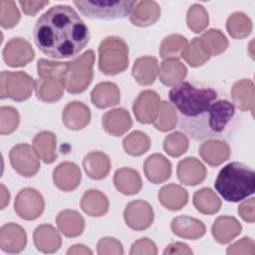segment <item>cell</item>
<instances>
[{
    "label": "cell",
    "instance_id": "cb8c5ba5",
    "mask_svg": "<svg viewBox=\"0 0 255 255\" xmlns=\"http://www.w3.org/2000/svg\"><path fill=\"white\" fill-rule=\"evenodd\" d=\"M66 89L64 80L39 78L35 81V93L38 100L44 103H55L62 99Z\"/></svg>",
    "mask_w": 255,
    "mask_h": 255
},
{
    "label": "cell",
    "instance_id": "3957f363",
    "mask_svg": "<svg viewBox=\"0 0 255 255\" xmlns=\"http://www.w3.org/2000/svg\"><path fill=\"white\" fill-rule=\"evenodd\" d=\"M214 187L224 200L239 202L254 193L255 172L242 162H230L220 169Z\"/></svg>",
    "mask_w": 255,
    "mask_h": 255
},
{
    "label": "cell",
    "instance_id": "1f68e13d",
    "mask_svg": "<svg viewBox=\"0 0 255 255\" xmlns=\"http://www.w3.org/2000/svg\"><path fill=\"white\" fill-rule=\"evenodd\" d=\"M158 200L166 209L176 211L185 206L188 201V193L182 186L170 183L159 189Z\"/></svg>",
    "mask_w": 255,
    "mask_h": 255
},
{
    "label": "cell",
    "instance_id": "e0dca14e",
    "mask_svg": "<svg viewBox=\"0 0 255 255\" xmlns=\"http://www.w3.org/2000/svg\"><path fill=\"white\" fill-rule=\"evenodd\" d=\"M62 120L67 128L71 130H80L90 124L91 112L82 102L73 101L64 108Z\"/></svg>",
    "mask_w": 255,
    "mask_h": 255
},
{
    "label": "cell",
    "instance_id": "7bdbcfd3",
    "mask_svg": "<svg viewBox=\"0 0 255 255\" xmlns=\"http://www.w3.org/2000/svg\"><path fill=\"white\" fill-rule=\"evenodd\" d=\"M186 23L188 28L194 33L202 32L209 23V17L206 9L201 4H193L189 7L186 14Z\"/></svg>",
    "mask_w": 255,
    "mask_h": 255
},
{
    "label": "cell",
    "instance_id": "bcb514c9",
    "mask_svg": "<svg viewBox=\"0 0 255 255\" xmlns=\"http://www.w3.org/2000/svg\"><path fill=\"white\" fill-rule=\"evenodd\" d=\"M20 117L16 109L12 107H1L0 109V133L10 134L19 126Z\"/></svg>",
    "mask_w": 255,
    "mask_h": 255
},
{
    "label": "cell",
    "instance_id": "52a82bcc",
    "mask_svg": "<svg viewBox=\"0 0 255 255\" xmlns=\"http://www.w3.org/2000/svg\"><path fill=\"white\" fill-rule=\"evenodd\" d=\"M35 89V81L25 72L3 71L0 75L1 99H11L16 102L28 100Z\"/></svg>",
    "mask_w": 255,
    "mask_h": 255
},
{
    "label": "cell",
    "instance_id": "8d00e7d4",
    "mask_svg": "<svg viewBox=\"0 0 255 255\" xmlns=\"http://www.w3.org/2000/svg\"><path fill=\"white\" fill-rule=\"evenodd\" d=\"M226 29L233 39H244L252 32V21L243 12H234L226 21Z\"/></svg>",
    "mask_w": 255,
    "mask_h": 255
},
{
    "label": "cell",
    "instance_id": "ba28073f",
    "mask_svg": "<svg viewBox=\"0 0 255 255\" xmlns=\"http://www.w3.org/2000/svg\"><path fill=\"white\" fill-rule=\"evenodd\" d=\"M9 158L14 170L22 176L32 177L40 169V157L34 147L27 143L13 146L9 152Z\"/></svg>",
    "mask_w": 255,
    "mask_h": 255
},
{
    "label": "cell",
    "instance_id": "f5cc1de1",
    "mask_svg": "<svg viewBox=\"0 0 255 255\" xmlns=\"http://www.w3.org/2000/svg\"><path fill=\"white\" fill-rule=\"evenodd\" d=\"M192 250L188 247V245H186L185 243L182 242H174V243H170L169 245H167L163 251V254H186V255H190L192 254Z\"/></svg>",
    "mask_w": 255,
    "mask_h": 255
},
{
    "label": "cell",
    "instance_id": "f35d334b",
    "mask_svg": "<svg viewBox=\"0 0 255 255\" xmlns=\"http://www.w3.org/2000/svg\"><path fill=\"white\" fill-rule=\"evenodd\" d=\"M125 151L131 156H139L150 147V138L140 130H134L128 134L123 140Z\"/></svg>",
    "mask_w": 255,
    "mask_h": 255
},
{
    "label": "cell",
    "instance_id": "5bb4252c",
    "mask_svg": "<svg viewBox=\"0 0 255 255\" xmlns=\"http://www.w3.org/2000/svg\"><path fill=\"white\" fill-rule=\"evenodd\" d=\"M176 174L181 183L188 186H194L205 180L207 170L203 163L197 158L186 157L178 162Z\"/></svg>",
    "mask_w": 255,
    "mask_h": 255
},
{
    "label": "cell",
    "instance_id": "9a60e30c",
    "mask_svg": "<svg viewBox=\"0 0 255 255\" xmlns=\"http://www.w3.org/2000/svg\"><path fill=\"white\" fill-rule=\"evenodd\" d=\"M80 167L71 161L60 163L53 171L54 184L62 191L69 192L76 189L81 183Z\"/></svg>",
    "mask_w": 255,
    "mask_h": 255
},
{
    "label": "cell",
    "instance_id": "5b68a950",
    "mask_svg": "<svg viewBox=\"0 0 255 255\" xmlns=\"http://www.w3.org/2000/svg\"><path fill=\"white\" fill-rule=\"evenodd\" d=\"M80 13L90 19L117 20L130 15L137 4L135 0H87L73 1Z\"/></svg>",
    "mask_w": 255,
    "mask_h": 255
},
{
    "label": "cell",
    "instance_id": "d6986e66",
    "mask_svg": "<svg viewBox=\"0 0 255 255\" xmlns=\"http://www.w3.org/2000/svg\"><path fill=\"white\" fill-rule=\"evenodd\" d=\"M230 154V146L221 139H207L199 146V155L210 166L222 164L229 159Z\"/></svg>",
    "mask_w": 255,
    "mask_h": 255
},
{
    "label": "cell",
    "instance_id": "816d5d0a",
    "mask_svg": "<svg viewBox=\"0 0 255 255\" xmlns=\"http://www.w3.org/2000/svg\"><path fill=\"white\" fill-rule=\"evenodd\" d=\"M49 4V1H19L24 14L28 16H35L41 9Z\"/></svg>",
    "mask_w": 255,
    "mask_h": 255
},
{
    "label": "cell",
    "instance_id": "7dc6e473",
    "mask_svg": "<svg viewBox=\"0 0 255 255\" xmlns=\"http://www.w3.org/2000/svg\"><path fill=\"white\" fill-rule=\"evenodd\" d=\"M97 252L100 255H122L124 254L123 244L116 238L104 237L97 245Z\"/></svg>",
    "mask_w": 255,
    "mask_h": 255
},
{
    "label": "cell",
    "instance_id": "7a4b0ae2",
    "mask_svg": "<svg viewBox=\"0 0 255 255\" xmlns=\"http://www.w3.org/2000/svg\"><path fill=\"white\" fill-rule=\"evenodd\" d=\"M34 40L43 54L53 59H67L77 56L88 45L90 32L75 9L56 5L37 20Z\"/></svg>",
    "mask_w": 255,
    "mask_h": 255
},
{
    "label": "cell",
    "instance_id": "11a10c76",
    "mask_svg": "<svg viewBox=\"0 0 255 255\" xmlns=\"http://www.w3.org/2000/svg\"><path fill=\"white\" fill-rule=\"evenodd\" d=\"M10 201V193L4 184H1V209H4Z\"/></svg>",
    "mask_w": 255,
    "mask_h": 255
},
{
    "label": "cell",
    "instance_id": "83f0119b",
    "mask_svg": "<svg viewBox=\"0 0 255 255\" xmlns=\"http://www.w3.org/2000/svg\"><path fill=\"white\" fill-rule=\"evenodd\" d=\"M132 77L141 86H150L158 74V62L155 57L143 56L137 58L132 66Z\"/></svg>",
    "mask_w": 255,
    "mask_h": 255
},
{
    "label": "cell",
    "instance_id": "f546056e",
    "mask_svg": "<svg viewBox=\"0 0 255 255\" xmlns=\"http://www.w3.org/2000/svg\"><path fill=\"white\" fill-rule=\"evenodd\" d=\"M59 231L66 237H78L85 229V219L76 210L65 209L56 217Z\"/></svg>",
    "mask_w": 255,
    "mask_h": 255
},
{
    "label": "cell",
    "instance_id": "30bf717a",
    "mask_svg": "<svg viewBox=\"0 0 255 255\" xmlns=\"http://www.w3.org/2000/svg\"><path fill=\"white\" fill-rule=\"evenodd\" d=\"M124 219L130 229L135 231L145 230L153 222V209L150 204L144 200H133L126 206Z\"/></svg>",
    "mask_w": 255,
    "mask_h": 255
},
{
    "label": "cell",
    "instance_id": "b9f144b4",
    "mask_svg": "<svg viewBox=\"0 0 255 255\" xmlns=\"http://www.w3.org/2000/svg\"><path fill=\"white\" fill-rule=\"evenodd\" d=\"M68 66V62H54L40 59L37 62V71L39 78H53L65 81Z\"/></svg>",
    "mask_w": 255,
    "mask_h": 255
},
{
    "label": "cell",
    "instance_id": "8fae6325",
    "mask_svg": "<svg viewBox=\"0 0 255 255\" xmlns=\"http://www.w3.org/2000/svg\"><path fill=\"white\" fill-rule=\"evenodd\" d=\"M34 57L35 53L30 43L20 37L9 40L3 49L4 62L13 68L26 66Z\"/></svg>",
    "mask_w": 255,
    "mask_h": 255
},
{
    "label": "cell",
    "instance_id": "c3c4849f",
    "mask_svg": "<svg viewBox=\"0 0 255 255\" xmlns=\"http://www.w3.org/2000/svg\"><path fill=\"white\" fill-rule=\"evenodd\" d=\"M226 253L228 255H238V254H250L255 253V243L250 237H243L239 241L229 245L227 247Z\"/></svg>",
    "mask_w": 255,
    "mask_h": 255
},
{
    "label": "cell",
    "instance_id": "d4e9b609",
    "mask_svg": "<svg viewBox=\"0 0 255 255\" xmlns=\"http://www.w3.org/2000/svg\"><path fill=\"white\" fill-rule=\"evenodd\" d=\"M91 101L99 109L117 106L121 101L120 89L112 82L99 83L91 92Z\"/></svg>",
    "mask_w": 255,
    "mask_h": 255
},
{
    "label": "cell",
    "instance_id": "6da1fadb",
    "mask_svg": "<svg viewBox=\"0 0 255 255\" xmlns=\"http://www.w3.org/2000/svg\"><path fill=\"white\" fill-rule=\"evenodd\" d=\"M180 129L194 140L228 139L237 126L236 108L211 87L181 82L168 92Z\"/></svg>",
    "mask_w": 255,
    "mask_h": 255
},
{
    "label": "cell",
    "instance_id": "f907efd6",
    "mask_svg": "<svg viewBox=\"0 0 255 255\" xmlns=\"http://www.w3.org/2000/svg\"><path fill=\"white\" fill-rule=\"evenodd\" d=\"M255 198L251 197L245 201H243L241 204L238 206V214L240 217L248 222V223H253L255 221Z\"/></svg>",
    "mask_w": 255,
    "mask_h": 255
},
{
    "label": "cell",
    "instance_id": "7402d4cb",
    "mask_svg": "<svg viewBox=\"0 0 255 255\" xmlns=\"http://www.w3.org/2000/svg\"><path fill=\"white\" fill-rule=\"evenodd\" d=\"M33 240L35 247L43 253H54L59 250L62 244L59 232L50 224H42L36 227Z\"/></svg>",
    "mask_w": 255,
    "mask_h": 255
},
{
    "label": "cell",
    "instance_id": "484cf974",
    "mask_svg": "<svg viewBox=\"0 0 255 255\" xmlns=\"http://www.w3.org/2000/svg\"><path fill=\"white\" fill-rule=\"evenodd\" d=\"M83 167L90 178L101 180L107 177L111 170V159L102 151H92L84 157Z\"/></svg>",
    "mask_w": 255,
    "mask_h": 255
},
{
    "label": "cell",
    "instance_id": "d6a6232c",
    "mask_svg": "<svg viewBox=\"0 0 255 255\" xmlns=\"http://www.w3.org/2000/svg\"><path fill=\"white\" fill-rule=\"evenodd\" d=\"M109 205L108 197L97 189L87 190L81 199V208L92 217L105 215L109 210Z\"/></svg>",
    "mask_w": 255,
    "mask_h": 255
},
{
    "label": "cell",
    "instance_id": "60d3db41",
    "mask_svg": "<svg viewBox=\"0 0 255 255\" xmlns=\"http://www.w3.org/2000/svg\"><path fill=\"white\" fill-rule=\"evenodd\" d=\"M181 58H183L190 67L196 68L204 65L210 59V56L204 50L200 39L195 37L187 44Z\"/></svg>",
    "mask_w": 255,
    "mask_h": 255
},
{
    "label": "cell",
    "instance_id": "836d02e7",
    "mask_svg": "<svg viewBox=\"0 0 255 255\" xmlns=\"http://www.w3.org/2000/svg\"><path fill=\"white\" fill-rule=\"evenodd\" d=\"M33 147L45 163H53L57 158V137L48 130L37 133L33 139Z\"/></svg>",
    "mask_w": 255,
    "mask_h": 255
},
{
    "label": "cell",
    "instance_id": "681fc988",
    "mask_svg": "<svg viewBox=\"0 0 255 255\" xmlns=\"http://www.w3.org/2000/svg\"><path fill=\"white\" fill-rule=\"evenodd\" d=\"M130 255H155L157 254V248L153 241L148 238H140L132 243L130 251Z\"/></svg>",
    "mask_w": 255,
    "mask_h": 255
},
{
    "label": "cell",
    "instance_id": "db71d44e",
    "mask_svg": "<svg viewBox=\"0 0 255 255\" xmlns=\"http://www.w3.org/2000/svg\"><path fill=\"white\" fill-rule=\"evenodd\" d=\"M68 255H72V254H93V252L86 247L85 245L82 244H76L73 245L68 251H67Z\"/></svg>",
    "mask_w": 255,
    "mask_h": 255
},
{
    "label": "cell",
    "instance_id": "44dd1931",
    "mask_svg": "<svg viewBox=\"0 0 255 255\" xmlns=\"http://www.w3.org/2000/svg\"><path fill=\"white\" fill-rule=\"evenodd\" d=\"M232 103L241 112H254V84L249 79L237 81L231 88Z\"/></svg>",
    "mask_w": 255,
    "mask_h": 255
},
{
    "label": "cell",
    "instance_id": "ee69618b",
    "mask_svg": "<svg viewBox=\"0 0 255 255\" xmlns=\"http://www.w3.org/2000/svg\"><path fill=\"white\" fill-rule=\"evenodd\" d=\"M188 137L180 131L171 132L170 134L166 135L163 140L164 151L172 157H178L185 153L188 149Z\"/></svg>",
    "mask_w": 255,
    "mask_h": 255
},
{
    "label": "cell",
    "instance_id": "4316f807",
    "mask_svg": "<svg viewBox=\"0 0 255 255\" xmlns=\"http://www.w3.org/2000/svg\"><path fill=\"white\" fill-rule=\"evenodd\" d=\"M160 17V6L155 1L137 2L132 9L129 21L138 27H147L153 25Z\"/></svg>",
    "mask_w": 255,
    "mask_h": 255
},
{
    "label": "cell",
    "instance_id": "8992f818",
    "mask_svg": "<svg viewBox=\"0 0 255 255\" xmlns=\"http://www.w3.org/2000/svg\"><path fill=\"white\" fill-rule=\"evenodd\" d=\"M68 63L66 90L70 94H81L88 89L93 81L95 53L93 50H88Z\"/></svg>",
    "mask_w": 255,
    "mask_h": 255
},
{
    "label": "cell",
    "instance_id": "74e56055",
    "mask_svg": "<svg viewBox=\"0 0 255 255\" xmlns=\"http://www.w3.org/2000/svg\"><path fill=\"white\" fill-rule=\"evenodd\" d=\"M188 42L180 34H170L166 36L159 46V56L162 59H178L187 46Z\"/></svg>",
    "mask_w": 255,
    "mask_h": 255
},
{
    "label": "cell",
    "instance_id": "9c48e42d",
    "mask_svg": "<svg viewBox=\"0 0 255 255\" xmlns=\"http://www.w3.org/2000/svg\"><path fill=\"white\" fill-rule=\"evenodd\" d=\"M45 208V202L42 194L32 188L21 189L14 202L15 212L24 220H34L41 216Z\"/></svg>",
    "mask_w": 255,
    "mask_h": 255
},
{
    "label": "cell",
    "instance_id": "7c38bea8",
    "mask_svg": "<svg viewBox=\"0 0 255 255\" xmlns=\"http://www.w3.org/2000/svg\"><path fill=\"white\" fill-rule=\"evenodd\" d=\"M160 98L156 92L152 90L141 92L132 105V111L136 121L143 125L153 123L157 116Z\"/></svg>",
    "mask_w": 255,
    "mask_h": 255
},
{
    "label": "cell",
    "instance_id": "e575fe53",
    "mask_svg": "<svg viewBox=\"0 0 255 255\" xmlns=\"http://www.w3.org/2000/svg\"><path fill=\"white\" fill-rule=\"evenodd\" d=\"M193 205L200 213L211 215L219 211L221 200L211 188L204 187L193 194Z\"/></svg>",
    "mask_w": 255,
    "mask_h": 255
},
{
    "label": "cell",
    "instance_id": "ac0fdd59",
    "mask_svg": "<svg viewBox=\"0 0 255 255\" xmlns=\"http://www.w3.org/2000/svg\"><path fill=\"white\" fill-rule=\"evenodd\" d=\"M171 170L170 161L161 153L149 155L143 163V171L146 178L154 184L165 182L170 177Z\"/></svg>",
    "mask_w": 255,
    "mask_h": 255
},
{
    "label": "cell",
    "instance_id": "d590c367",
    "mask_svg": "<svg viewBox=\"0 0 255 255\" xmlns=\"http://www.w3.org/2000/svg\"><path fill=\"white\" fill-rule=\"evenodd\" d=\"M200 41L206 53L211 56H218L228 48V40L218 29H209L200 36Z\"/></svg>",
    "mask_w": 255,
    "mask_h": 255
},
{
    "label": "cell",
    "instance_id": "277c9868",
    "mask_svg": "<svg viewBox=\"0 0 255 255\" xmlns=\"http://www.w3.org/2000/svg\"><path fill=\"white\" fill-rule=\"evenodd\" d=\"M99 69L108 76L126 71L128 66V47L120 37L108 36L99 46Z\"/></svg>",
    "mask_w": 255,
    "mask_h": 255
},
{
    "label": "cell",
    "instance_id": "f1b7e54d",
    "mask_svg": "<svg viewBox=\"0 0 255 255\" xmlns=\"http://www.w3.org/2000/svg\"><path fill=\"white\" fill-rule=\"evenodd\" d=\"M114 184L125 195H133L140 191L142 181L139 173L130 167H122L115 172Z\"/></svg>",
    "mask_w": 255,
    "mask_h": 255
},
{
    "label": "cell",
    "instance_id": "4dcf8cb0",
    "mask_svg": "<svg viewBox=\"0 0 255 255\" xmlns=\"http://www.w3.org/2000/svg\"><path fill=\"white\" fill-rule=\"evenodd\" d=\"M187 69L178 59H164L158 69L159 81L166 87H174L185 79Z\"/></svg>",
    "mask_w": 255,
    "mask_h": 255
},
{
    "label": "cell",
    "instance_id": "ffe728a7",
    "mask_svg": "<svg viewBox=\"0 0 255 255\" xmlns=\"http://www.w3.org/2000/svg\"><path fill=\"white\" fill-rule=\"evenodd\" d=\"M172 232L178 237L195 240L205 234V225L199 219L180 215L172 219L170 224Z\"/></svg>",
    "mask_w": 255,
    "mask_h": 255
},
{
    "label": "cell",
    "instance_id": "4fadbf2b",
    "mask_svg": "<svg viewBox=\"0 0 255 255\" xmlns=\"http://www.w3.org/2000/svg\"><path fill=\"white\" fill-rule=\"evenodd\" d=\"M27 244L25 229L16 223H6L0 229V248L2 251L15 254L23 251Z\"/></svg>",
    "mask_w": 255,
    "mask_h": 255
},
{
    "label": "cell",
    "instance_id": "f6af8a7d",
    "mask_svg": "<svg viewBox=\"0 0 255 255\" xmlns=\"http://www.w3.org/2000/svg\"><path fill=\"white\" fill-rule=\"evenodd\" d=\"M0 24L4 29L15 27L20 21L21 15L14 1H0Z\"/></svg>",
    "mask_w": 255,
    "mask_h": 255
},
{
    "label": "cell",
    "instance_id": "603a6c76",
    "mask_svg": "<svg viewBox=\"0 0 255 255\" xmlns=\"http://www.w3.org/2000/svg\"><path fill=\"white\" fill-rule=\"evenodd\" d=\"M242 230L240 222L232 216H219L215 219L211 233L215 241L220 244H227L237 237Z\"/></svg>",
    "mask_w": 255,
    "mask_h": 255
},
{
    "label": "cell",
    "instance_id": "ab89813d",
    "mask_svg": "<svg viewBox=\"0 0 255 255\" xmlns=\"http://www.w3.org/2000/svg\"><path fill=\"white\" fill-rule=\"evenodd\" d=\"M177 121V113L174 107L166 101L160 102L157 116L152 123L154 128L162 132L169 131L175 128Z\"/></svg>",
    "mask_w": 255,
    "mask_h": 255
},
{
    "label": "cell",
    "instance_id": "2e32d148",
    "mask_svg": "<svg viewBox=\"0 0 255 255\" xmlns=\"http://www.w3.org/2000/svg\"><path fill=\"white\" fill-rule=\"evenodd\" d=\"M102 125L107 133L121 136L131 128L132 120L127 110L119 108L105 113L102 118Z\"/></svg>",
    "mask_w": 255,
    "mask_h": 255
}]
</instances>
